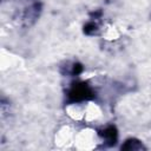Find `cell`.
<instances>
[{"instance_id": "cell-1", "label": "cell", "mask_w": 151, "mask_h": 151, "mask_svg": "<svg viewBox=\"0 0 151 151\" xmlns=\"http://www.w3.org/2000/svg\"><path fill=\"white\" fill-rule=\"evenodd\" d=\"M93 98V92L90 88V86L85 83H77L73 84L68 92V100L72 103L76 101H83V100H88Z\"/></svg>"}, {"instance_id": "cell-2", "label": "cell", "mask_w": 151, "mask_h": 151, "mask_svg": "<svg viewBox=\"0 0 151 151\" xmlns=\"http://www.w3.org/2000/svg\"><path fill=\"white\" fill-rule=\"evenodd\" d=\"M100 136L106 139L109 145H114L117 142V130L114 126H109L104 129V131L100 132Z\"/></svg>"}, {"instance_id": "cell-3", "label": "cell", "mask_w": 151, "mask_h": 151, "mask_svg": "<svg viewBox=\"0 0 151 151\" xmlns=\"http://www.w3.org/2000/svg\"><path fill=\"white\" fill-rule=\"evenodd\" d=\"M143 145L137 139H127L124 145H122V150H142Z\"/></svg>"}, {"instance_id": "cell-4", "label": "cell", "mask_w": 151, "mask_h": 151, "mask_svg": "<svg viewBox=\"0 0 151 151\" xmlns=\"http://www.w3.org/2000/svg\"><path fill=\"white\" fill-rule=\"evenodd\" d=\"M96 31H97V26L93 22H88V24H86L84 26V32L86 34H93Z\"/></svg>"}, {"instance_id": "cell-5", "label": "cell", "mask_w": 151, "mask_h": 151, "mask_svg": "<svg viewBox=\"0 0 151 151\" xmlns=\"http://www.w3.org/2000/svg\"><path fill=\"white\" fill-rule=\"evenodd\" d=\"M81 71H83V66H81L80 64H74L73 70H72V73H73V74H79Z\"/></svg>"}]
</instances>
